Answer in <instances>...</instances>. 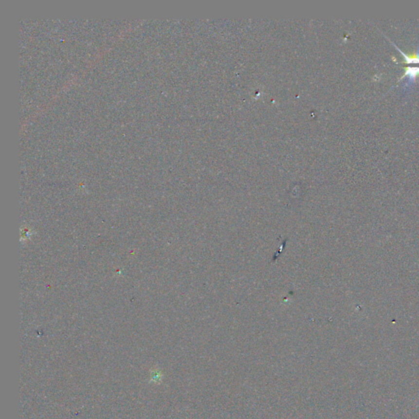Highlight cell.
<instances>
[{
    "instance_id": "6da1fadb",
    "label": "cell",
    "mask_w": 419,
    "mask_h": 419,
    "mask_svg": "<svg viewBox=\"0 0 419 419\" xmlns=\"http://www.w3.org/2000/svg\"><path fill=\"white\" fill-rule=\"evenodd\" d=\"M404 75H402L401 77L400 78V80H401L404 78L407 77V81L405 83L406 87H411L412 85H414V83L416 81V78L418 75H419V67H404Z\"/></svg>"
},
{
    "instance_id": "7a4b0ae2",
    "label": "cell",
    "mask_w": 419,
    "mask_h": 419,
    "mask_svg": "<svg viewBox=\"0 0 419 419\" xmlns=\"http://www.w3.org/2000/svg\"><path fill=\"white\" fill-rule=\"evenodd\" d=\"M394 46L396 47V49L398 50L401 54L404 56V60L403 61V63H406V64H419V49H418V51L416 52V54H410V55H408V54H405L404 52L402 51L401 49H400L398 48V46H396V44H393Z\"/></svg>"
}]
</instances>
